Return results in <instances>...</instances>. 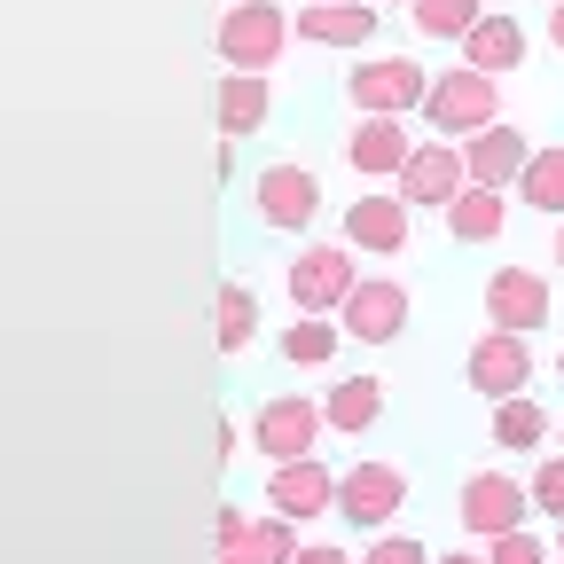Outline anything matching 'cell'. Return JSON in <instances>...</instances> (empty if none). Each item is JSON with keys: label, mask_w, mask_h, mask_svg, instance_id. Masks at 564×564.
I'll use <instances>...</instances> for the list:
<instances>
[{"label": "cell", "mask_w": 564, "mask_h": 564, "mask_svg": "<svg viewBox=\"0 0 564 564\" xmlns=\"http://www.w3.org/2000/svg\"><path fill=\"white\" fill-rule=\"evenodd\" d=\"M415 110H423V126H432L440 141H463V133H478V126L502 118V79H494V70H470V63L432 70V87H423Z\"/></svg>", "instance_id": "obj_1"}, {"label": "cell", "mask_w": 564, "mask_h": 564, "mask_svg": "<svg viewBox=\"0 0 564 564\" xmlns=\"http://www.w3.org/2000/svg\"><path fill=\"white\" fill-rule=\"evenodd\" d=\"M212 47H220L228 70H274L291 55V9H282V0H236V9H220V24H212Z\"/></svg>", "instance_id": "obj_2"}, {"label": "cell", "mask_w": 564, "mask_h": 564, "mask_svg": "<svg viewBox=\"0 0 564 564\" xmlns=\"http://www.w3.org/2000/svg\"><path fill=\"white\" fill-rule=\"evenodd\" d=\"M423 87H432V70H423L415 55H361V63L345 70L352 118H408L423 102Z\"/></svg>", "instance_id": "obj_3"}, {"label": "cell", "mask_w": 564, "mask_h": 564, "mask_svg": "<svg viewBox=\"0 0 564 564\" xmlns=\"http://www.w3.org/2000/svg\"><path fill=\"white\" fill-rule=\"evenodd\" d=\"M322 400H306V392H274V400H259V415H251V447L267 455V463H291V455H314L322 447Z\"/></svg>", "instance_id": "obj_4"}, {"label": "cell", "mask_w": 564, "mask_h": 564, "mask_svg": "<svg viewBox=\"0 0 564 564\" xmlns=\"http://www.w3.org/2000/svg\"><path fill=\"white\" fill-rule=\"evenodd\" d=\"M400 510H408V478H400L392 463H352V470L337 478V502H329V518L361 525V533H384Z\"/></svg>", "instance_id": "obj_5"}, {"label": "cell", "mask_w": 564, "mask_h": 564, "mask_svg": "<svg viewBox=\"0 0 564 564\" xmlns=\"http://www.w3.org/2000/svg\"><path fill=\"white\" fill-rule=\"evenodd\" d=\"M463 384L478 400H510V392H533V345L518 329H486L470 352H463Z\"/></svg>", "instance_id": "obj_6"}, {"label": "cell", "mask_w": 564, "mask_h": 564, "mask_svg": "<svg viewBox=\"0 0 564 564\" xmlns=\"http://www.w3.org/2000/svg\"><path fill=\"white\" fill-rule=\"evenodd\" d=\"M455 518H463V533H470V541H494V533L525 525V518H533V502H525V486H518L510 470H470V478H463Z\"/></svg>", "instance_id": "obj_7"}, {"label": "cell", "mask_w": 564, "mask_h": 564, "mask_svg": "<svg viewBox=\"0 0 564 564\" xmlns=\"http://www.w3.org/2000/svg\"><path fill=\"white\" fill-rule=\"evenodd\" d=\"M337 314H345L337 329H345L352 345H392V337L408 329V282H392V274H361V282L345 291Z\"/></svg>", "instance_id": "obj_8"}, {"label": "cell", "mask_w": 564, "mask_h": 564, "mask_svg": "<svg viewBox=\"0 0 564 564\" xmlns=\"http://www.w3.org/2000/svg\"><path fill=\"white\" fill-rule=\"evenodd\" d=\"M352 282H361V267H352L345 243H306V251L291 259V306H299V314H337Z\"/></svg>", "instance_id": "obj_9"}, {"label": "cell", "mask_w": 564, "mask_h": 564, "mask_svg": "<svg viewBox=\"0 0 564 564\" xmlns=\"http://www.w3.org/2000/svg\"><path fill=\"white\" fill-rule=\"evenodd\" d=\"M251 204H259V220H267V228L299 236V228H314V212H322V181H314L306 165H259Z\"/></svg>", "instance_id": "obj_10"}, {"label": "cell", "mask_w": 564, "mask_h": 564, "mask_svg": "<svg viewBox=\"0 0 564 564\" xmlns=\"http://www.w3.org/2000/svg\"><path fill=\"white\" fill-rule=\"evenodd\" d=\"M549 314H556V299H549V274H533V267H494V274H486V322H494V329H518V337H533Z\"/></svg>", "instance_id": "obj_11"}, {"label": "cell", "mask_w": 564, "mask_h": 564, "mask_svg": "<svg viewBox=\"0 0 564 564\" xmlns=\"http://www.w3.org/2000/svg\"><path fill=\"white\" fill-rule=\"evenodd\" d=\"M329 502H337V470H329L322 455L274 463V478H267V510H274V518L306 525V518H329Z\"/></svg>", "instance_id": "obj_12"}, {"label": "cell", "mask_w": 564, "mask_h": 564, "mask_svg": "<svg viewBox=\"0 0 564 564\" xmlns=\"http://www.w3.org/2000/svg\"><path fill=\"white\" fill-rule=\"evenodd\" d=\"M455 150H463V181L470 188H502L510 196V181H518V165L533 158V141L510 126V118H494V126H478V133H463L455 141Z\"/></svg>", "instance_id": "obj_13"}, {"label": "cell", "mask_w": 564, "mask_h": 564, "mask_svg": "<svg viewBox=\"0 0 564 564\" xmlns=\"http://www.w3.org/2000/svg\"><path fill=\"white\" fill-rule=\"evenodd\" d=\"M463 188V150H455V141H415V150H408V165L392 173V196L415 212H440L447 196Z\"/></svg>", "instance_id": "obj_14"}, {"label": "cell", "mask_w": 564, "mask_h": 564, "mask_svg": "<svg viewBox=\"0 0 564 564\" xmlns=\"http://www.w3.org/2000/svg\"><path fill=\"white\" fill-rule=\"evenodd\" d=\"M377 17L369 0H299L291 9V40H314V47H369L377 40Z\"/></svg>", "instance_id": "obj_15"}, {"label": "cell", "mask_w": 564, "mask_h": 564, "mask_svg": "<svg viewBox=\"0 0 564 564\" xmlns=\"http://www.w3.org/2000/svg\"><path fill=\"white\" fill-rule=\"evenodd\" d=\"M345 251L400 259V251H408V204H400V196H352V204H345Z\"/></svg>", "instance_id": "obj_16"}, {"label": "cell", "mask_w": 564, "mask_h": 564, "mask_svg": "<svg viewBox=\"0 0 564 564\" xmlns=\"http://www.w3.org/2000/svg\"><path fill=\"white\" fill-rule=\"evenodd\" d=\"M267 110H274V79H267V70H220V87H212V126H220V141L259 133Z\"/></svg>", "instance_id": "obj_17"}, {"label": "cell", "mask_w": 564, "mask_h": 564, "mask_svg": "<svg viewBox=\"0 0 564 564\" xmlns=\"http://www.w3.org/2000/svg\"><path fill=\"white\" fill-rule=\"evenodd\" d=\"M408 118H352L345 126V165L361 173V181H392L400 165H408Z\"/></svg>", "instance_id": "obj_18"}, {"label": "cell", "mask_w": 564, "mask_h": 564, "mask_svg": "<svg viewBox=\"0 0 564 564\" xmlns=\"http://www.w3.org/2000/svg\"><path fill=\"white\" fill-rule=\"evenodd\" d=\"M455 47H463V63H470V70H494V79H502V70H518V63H525V24H518V17H502V9H486Z\"/></svg>", "instance_id": "obj_19"}, {"label": "cell", "mask_w": 564, "mask_h": 564, "mask_svg": "<svg viewBox=\"0 0 564 564\" xmlns=\"http://www.w3.org/2000/svg\"><path fill=\"white\" fill-rule=\"evenodd\" d=\"M440 212H447V236H455V243H494V236L510 228V196H502V188H470V181H463Z\"/></svg>", "instance_id": "obj_20"}, {"label": "cell", "mask_w": 564, "mask_h": 564, "mask_svg": "<svg viewBox=\"0 0 564 564\" xmlns=\"http://www.w3.org/2000/svg\"><path fill=\"white\" fill-rule=\"evenodd\" d=\"M556 440V415L533 400V392H510V400H494V447H510V455H533Z\"/></svg>", "instance_id": "obj_21"}, {"label": "cell", "mask_w": 564, "mask_h": 564, "mask_svg": "<svg viewBox=\"0 0 564 564\" xmlns=\"http://www.w3.org/2000/svg\"><path fill=\"white\" fill-rule=\"evenodd\" d=\"M291 556H299V525H291V518H274V510L251 518V525L220 549V564H291Z\"/></svg>", "instance_id": "obj_22"}, {"label": "cell", "mask_w": 564, "mask_h": 564, "mask_svg": "<svg viewBox=\"0 0 564 564\" xmlns=\"http://www.w3.org/2000/svg\"><path fill=\"white\" fill-rule=\"evenodd\" d=\"M510 196L533 204V212H549V220H564V141H556V150H533V158L518 165Z\"/></svg>", "instance_id": "obj_23"}, {"label": "cell", "mask_w": 564, "mask_h": 564, "mask_svg": "<svg viewBox=\"0 0 564 564\" xmlns=\"http://www.w3.org/2000/svg\"><path fill=\"white\" fill-rule=\"evenodd\" d=\"M377 415H384V384H377V377H345V384H329V400H322V423H329V432H369Z\"/></svg>", "instance_id": "obj_24"}, {"label": "cell", "mask_w": 564, "mask_h": 564, "mask_svg": "<svg viewBox=\"0 0 564 564\" xmlns=\"http://www.w3.org/2000/svg\"><path fill=\"white\" fill-rule=\"evenodd\" d=\"M212 337H220V352H243L259 337V299L251 282H220V299H212Z\"/></svg>", "instance_id": "obj_25"}, {"label": "cell", "mask_w": 564, "mask_h": 564, "mask_svg": "<svg viewBox=\"0 0 564 564\" xmlns=\"http://www.w3.org/2000/svg\"><path fill=\"white\" fill-rule=\"evenodd\" d=\"M337 322H322V314H299V322H282V361L291 369H329L337 361Z\"/></svg>", "instance_id": "obj_26"}, {"label": "cell", "mask_w": 564, "mask_h": 564, "mask_svg": "<svg viewBox=\"0 0 564 564\" xmlns=\"http://www.w3.org/2000/svg\"><path fill=\"white\" fill-rule=\"evenodd\" d=\"M408 17H415L423 40H463L486 17V0H408Z\"/></svg>", "instance_id": "obj_27"}, {"label": "cell", "mask_w": 564, "mask_h": 564, "mask_svg": "<svg viewBox=\"0 0 564 564\" xmlns=\"http://www.w3.org/2000/svg\"><path fill=\"white\" fill-rule=\"evenodd\" d=\"M486 549V564H549V541L533 533V525H510V533H494V541H478Z\"/></svg>", "instance_id": "obj_28"}, {"label": "cell", "mask_w": 564, "mask_h": 564, "mask_svg": "<svg viewBox=\"0 0 564 564\" xmlns=\"http://www.w3.org/2000/svg\"><path fill=\"white\" fill-rule=\"evenodd\" d=\"M525 502H533L541 518H564V447L533 463V486H525Z\"/></svg>", "instance_id": "obj_29"}, {"label": "cell", "mask_w": 564, "mask_h": 564, "mask_svg": "<svg viewBox=\"0 0 564 564\" xmlns=\"http://www.w3.org/2000/svg\"><path fill=\"white\" fill-rule=\"evenodd\" d=\"M352 564H432V549H423L415 533H392V525H384V533H377L361 556H352Z\"/></svg>", "instance_id": "obj_30"}, {"label": "cell", "mask_w": 564, "mask_h": 564, "mask_svg": "<svg viewBox=\"0 0 564 564\" xmlns=\"http://www.w3.org/2000/svg\"><path fill=\"white\" fill-rule=\"evenodd\" d=\"M291 564H352V556H345V549H329V541H299V556H291Z\"/></svg>", "instance_id": "obj_31"}, {"label": "cell", "mask_w": 564, "mask_h": 564, "mask_svg": "<svg viewBox=\"0 0 564 564\" xmlns=\"http://www.w3.org/2000/svg\"><path fill=\"white\" fill-rule=\"evenodd\" d=\"M243 525H251V518H243V510H228V502H220V518H212V541H220V549H228V541H236V533H243Z\"/></svg>", "instance_id": "obj_32"}, {"label": "cell", "mask_w": 564, "mask_h": 564, "mask_svg": "<svg viewBox=\"0 0 564 564\" xmlns=\"http://www.w3.org/2000/svg\"><path fill=\"white\" fill-rule=\"evenodd\" d=\"M549 40H556V55H564V0L549 9Z\"/></svg>", "instance_id": "obj_33"}, {"label": "cell", "mask_w": 564, "mask_h": 564, "mask_svg": "<svg viewBox=\"0 0 564 564\" xmlns=\"http://www.w3.org/2000/svg\"><path fill=\"white\" fill-rule=\"evenodd\" d=\"M432 564H486V549H455V556H432Z\"/></svg>", "instance_id": "obj_34"}, {"label": "cell", "mask_w": 564, "mask_h": 564, "mask_svg": "<svg viewBox=\"0 0 564 564\" xmlns=\"http://www.w3.org/2000/svg\"><path fill=\"white\" fill-rule=\"evenodd\" d=\"M556 267H564V220H556Z\"/></svg>", "instance_id": "obj_35"}, {"label": "cell", "mask_w": 564, "mask_h": 564, "mask_svg": "<svg viewBox=\"0 0 564 564\" xmlns=\"http://www.w3.org/2000/svg\"><path fill=\"white\" fill-rule=\"evenodd\" d=\"M556 556H564V518H556Z\"/></svg>", "instance_id": "obj_36"}, {"label": "cell", "mask_w": 564, "mask_h": 564, "mask_svg": "<svg viewBox=\"0 0 564 564\" xmlns=\"http://www.w3.org/2000/svg\"><path fill=\"white\" fill-rule=\"evenodd\" d=\"M556 384H564V352H556Z\"/></svg>", "instance_id": "obj_37"}, {"label": "cell", "mask_w": 564, "mask_h": 564, "mask_svg": "<svg viewBox=\"0 0 564 564\" xmlns=\"http://www.w3.org/2000/svg\"><path fill=\"white\" fill-rule=\"evenodd\" d=\"M384 9H408V0H384Z\"/></svg>", "instance_id": "obj_38"}, {"label": "cell", "mask_w": 564, "mask_h": 564, "mask_svg": "<svg viewBox=\"0 0 564 564\" xmlns=\"http://www.w3.org/2000/svg\"><path fill=\"white\" fill-rule=\"evenodd\" d=\"M556 440H564V423H556Z\"/></svg>", "instance_id": "obj_39"}, {"label": "cell", "mask_w": 564, "mask_h": 564, "mask_svg": "<svg viewBox=\"0 0 564 564\" xmlns=\"http://www.w3.org/2000/svg\"><path fill=\"white\" fill-rule=\"evenodd\" d=\"M549 564H564V556H549Z\"/></svg>", "instance_id": "obj_40"}]
</instances>
